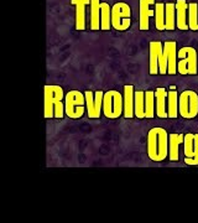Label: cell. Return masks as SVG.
<instances>
[{
  "instance_id": "9c48e42d",
  "label": "cell",
  "mask_w": 198,
  "mask_h": 223,
  "mask_svg": "<svg viewBox=\"0 0 198 223\" xmlns=\"http://www.w3.org/2000/svg\"><path fill=\"white\" fill-rule=\"evenodd\" d=\"M124 113L123 117L125 119H133L134 114V97H135V88L131 84L124 86Z\"/></svg>"
},
{
  "instance_id": "4fadbf2b",
  "label": "cell",
  "mask_w": 198,
  "mask_h": 223,
  "mask_svg": "<svg viewBox=\"0 0 198 223\" xmlns=\"http://www.w3.org/2000/svg\"><path fill=\"white\" fill-rule=\"evenodd\" d=\"M161 55L160 44H151V52H150V67L148 72L152 76L159 73V58Z\"/></svg>"
},
{
  "instance_id": "30bf717a",
  "label": "cell",
  "mask_w": 198,
  "mask_h": 223,
  "mask_svg": "<svg viewBox=\"0 0 198 223\" xmlns=\"http://www.w3.org/2000/svg\"><path fill=\"white\" fill-rule=\"evenodd\" d=\"M184 134H176L172 133L168 136V160L170 161H178L180 159V145L183 144Z\"/></svg>"
},
{
  "instance_id": "9a60e30c",
  "label": "cell",
  "mask_w": 198,
  "mask_h": 223,
  "mask_svg": "<svg viewBox=\"0 0 198 223\" xmlns=\"http://www.w3.org/2000/svg\"><path fill=\"white\" fill-rule=\"evenodd\" d=\"M165 53L167 56V73L176 74L177 73V63H176V53H175V44H167Z\"/></svg>"
},
{
  "instance_id": "8992f818",
  "label": "cell",
  "mask_w": 198,
  "mask_h": 223,
  "mask_svg": "<svg viewBox=\"0 0 198 223\" xmlns=\"http://www.w3.org/2000/svg\"><path fill=\"white\" fill-rule=\"evenodd\" d=\"M178 63L177 72L180 74H196L198 72V62L195 50L191 47H184L178 52Z\"/></svg>"
},
{
  "instance_id": "3957f363",
  "label": "cell",
  "mask_w": 198,
  "mask_h": 223,
  "mask_svg": "<svg viewBox=\"0 0 198 223\" xmlns=\"http://www.w3.org/2000/svg\"><path fill=\"white\" fill-rule=\"evenodd\" d=\"M124 113V97L117 89L104 92L103 98V114L108 119H119Z\"/></svg>"
},
{
  "instance_id": "ba28073f",
  "label": "cell",
  "mask_w": 198,
  "mask_h": 223,
  "mask_svg": "<svg viewBox=\"0 0 198 223\" xmlns=\"http://www.w3.org/2000/svg\"><path fill=\"white\" fill-rule=\"evenodd\" d=\"M167 92L163 87L155 89V112L160 119H167Z\"/></svg>"
},
{
  "instance_id": "7c38bea8",
  "label": "cell",
  "mask_w": 198,
  "mask_h": 223,
  "mask_svg": "<svg viewBox=\"0 0 198 223\" xmlns=\"http://www.w3.org/2000/svg\"><path fill=\"white\" fill-rule=\"evenodd\" d=\"M134 114L138 119H145V92L144 90H135Z\"/></svg>"
},
{
  "instance_id": "5b68a950",
  "label": "cell",
  "mask_w": 198,
  "mask_h": 223,
  "mask_svg": "<svg viewBox=\"0 0 198 223\" xmlns=\"http://www.w3.org/2000/svg\"><path fill=\"white\" fill-rule=\"evenodd\" d=\"M43 94H45V112L43 115L46 119H53L55 118V105L61 101H64V92L61 86H45L43 87Z\"/></svg>"
},
{
  "instance_id": "8fae6325",
  "label": "cell",
  "mask_w": 198,
  "mask_h": 223,
  "mask_svg": "<svg viewBox=\"0 0 198 223\" xmlns=\"http://www.w3.org/2000/svg\"><path fill=\"white\" fill-rule=\"evenodd\" d=\"M178 92L175 89L167 92V117L168 119H176L178 117Z\"/></svg>"
},
{
  "instance_id": "2e32d148",
  "label": "cell",
  "mask_w": 198,
  "mask_h": 223,
  "mask_svg": "<svg viewBox=\"0 0 198 223\" xmlns=\"http://www.w3.org/2000/svg\"><path fill=\"white\" fill-rule=\"evenodd\" d=\"M193 146H195V134L187 133L183 138V154L184 158H192L193 155Z\"/></svg>"
},
{
  "instance_id": "7a4b0ae2",
  "label": "cell",
  "mask_w": 198,
  "mask_h": 223,
  "mask_svg": "<svg viewBox=\"0 0 198 223\" xmlns=\"http://www.w3.org/2000/svg\"><path fill=\"white\" fill-rule=\"evenodd\" d=\"M87 110L84 92L78 89H71L64 94V113L69 119L77 120L84 115Z\"/></svg>"
},
{
  "instance_id": "52a82bcc",
  "label": "cell",
  "mask_w": 198,
  "mask_h": 223,
  "mask_svg": "<svg viewBox=\"0 0 198 223\" xmlns=\"http://www.w3.org/2000/svg\"><path fill=\"white\" fill-rule=\"evenodd\" d=\"M85 107H87V115L89 119H99L103 113V98L104 92L100 89L96 90H85Z\"/></svg>"
},
{
  "instance_id": "277c9868",
  "label": "cell",
  "mask_w": 198,
  "mask_h": 223,
  "mask_svg": "<svg viewBox=\"0 0 198 223\" xmlns=\"http://www.w3.org/2000/svg\"><path fill=\"white\" fill-rule=\"evenodd\" d=\"M178 113L183 119H193L198 115V93L186 89L178 97Z\"/></svg>"
},
{
  "instance_id": "5bb4252c",
  "label": "cell",
  "mask_w": 198,
  "mask_h": 223,
  "mask_svg": "<svg viewBox=\"0 0 198 223\" xmlns=\"http://www.w3.org/2000/svg\"><path fill=\"white\" fill-rule=\"evenodd\" d=\"M156 115L155 112V90H145V119H152Z\"/></svg>"
},
{
  "instance_id": "6da1fadb",
  "label": "cell",
  "mask_w": 198,
  "mask_h": 223,
  "mask_svg": "<svg viewBox=\"0 0 198 223\" xmlns=\"http://www.w3.org/2000/svg\"><path fill=\"white\" fill-rule=\"evenodd\" d=\"M168 136L170 134L161 126H155L148 130L146 152L151 161L161 162L168 158Z\"/></svg>"
},
{
  "instance_id": "e0dca14e",
  "label": "cell",
  "mask_w": 198,
  "mask_h": 223,
  "mask_svg": "<svg viewBox=\"0 0 198 223\" xmlns=\"http://www.w3.org/2000/svg\"><path fill=\"white\" fill-rule=\"evenodd\" d=\"M184 162L187 165H198V133L195 134V146H193V155L192 158H184Z\"/></svg>"
}]
</instances>
